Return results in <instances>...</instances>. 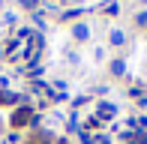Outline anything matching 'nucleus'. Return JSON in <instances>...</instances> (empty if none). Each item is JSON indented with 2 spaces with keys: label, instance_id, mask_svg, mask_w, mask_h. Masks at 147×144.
<instances>
[{
  "label": "nucleus",
  "instance_id": "9",
  "mask_svg": "<svg viewBox=\"0 0 147 144\" xmlns=\"http://www.w3.org/2000/svg\"><path fill=\"white\" fill-rule=\"evenodd\" d=\"M21 6H27V9H33V6H36V0H21Z\"/></svg>",
  "mask_w": 147,
  "mask_h": 144
},
{
  "label": "nucleus",
  "instance_id": "2",
  "mask_svg": "<svg viewBox=\"0 0 147 144\" xmlns=\"http://www.w3.org/2000/svg\"><path fill=\"white\" fill-rule=\"evenodd\" d=\"M114 114H117V105H111V102H102V105H99V120H111Z\"/></svg>",
  "mask_w": 147,
  "mask_h": 144
},
{
  "label": "nucleus",
  "instance_id": "10",
  "mask_svg": "<svg viewBox=\"0 0 147 144\" xmlns=\"http://www.w3.org/2000/svg\"><path fill=\"white\" fill-rule=\"evenodd\" d=\"M93 144H108V138H105V135H99V138H93Z\"/></svg>",
  "mask_w": 147,
  "mask_h": 144
},
{
  "label": "nucleus",
  "instance_id": "4",
  "mask_svg": "<svg viewBox=\"0 0 147 144\" xmlns=\"http://www.w3.org/2000/svg\"><path fill=\"white\" fill-rule=\"evenodd\" d=\"M0 102H3V105H12V102H21V96L9 93V90H0Z\"/></svg>",
  "mask_w": 147,
  "mask_h": 144
},
{
  "label": "nucleus",
  "instance_id": "8",
  "mask_svg": "<svg viewBox=\"0 0 147 144\" xmlns=\"http://www.w3.org/2000/svg\"><path fill=\"white\" fill-rule=\"evenodd\" d=\"M78 15H81V9H69V12H63L66 21H69V18H78Z\"/></svg>",
  "mask_w": 147,
  "mask_h": 144
},
{
  "label": "nucleus",
  "instance_id": "3",
  "mask_svg": "<svg viewBox=\"0 0 147 144\" xmlns=\"http://www.w3.org/2000/svg\"><path fill=\"white\" fill-rule=\"evenodd\" d=\"M72 36H75L78 42H84V39L90 36V27H87V24H75V27H72Z\"/></svg>",
  "mask_w": 147,
  "mask_h": 144
},
{
  "label": "nucleus",
  "instance_id": "5",
  "mask_svg": "<svg viewBox=\"0 0 147 144\" xmlns=\"http://www.w3.org/2000/svg\"><path fill=\"white\" fill-rule=\"evenodd\" d=\"M108 39H111V45H123V42H126V36L120 33V30H111V36H108Z\"/></svg>",
  "mask_w": 147,
  "mask_h": 144
},
{
  "label": "nucleus",
  "instance_id": "7",
  "mask_svg": "<svg viewBox=\"0 0 147 144\" xmlns=\"http://www.w3.org/2000/svg\"><path fill=\"white\" fill-rule=\"evenodd\" d=\"M135 24H138V27H147V9H144V12H138V15H135Z\"/></svg>",
  "mask_w": 147,
  "mask_h": 144
},
{
  "label": "nucleus",
  "instance_id": "11",
  "mask_svg": "<svg viewBox=\"0 0 147 144\" xmlns=\"http://www.w3.org/2000/svg\"><path fill=\"white\" fill-rule=\"evenodd\" d=\"M54 144H69V141H66V138H57V141H54Z\"/></svg>",
  "mask_w": 147,
  "mask_h": 144
},
{
  "label": "nucleus",
  "instance_id": "6",
  "mask_svg": "<svg viewBox=\"0 0 147 144\" xmlns=\"http://www.w3.org/2000/svg\"><path fill=\"white\" fill-rule=\"evenodd\" d=\"M111 72H114V75H123V72H126V63L123 60H114V63H111Z\"/></svg>",
  "mask_w": 147,
  "mask_h": 144
},
{
  "label": "nucleus",
  "instance_id": "1",
  "mask_svg": "<svg viewBox=\"0 0 147 144\" xmlns=\"http://www.w3.org/2000/svg\"><path fill=\"white\" fill-rule=\"evenodd\" d=\"M24 123H30V108H18L12 114V126H24Z\"/></svg>",
  "mask_w": 147,
  "mask_h": 144
}]
</instances>
